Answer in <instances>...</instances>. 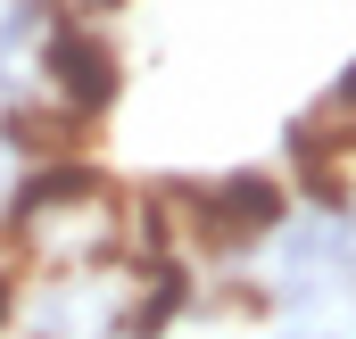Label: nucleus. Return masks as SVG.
I'll return each mask as SVG.
<instances>
[{
	"instance_id": "nucleus-1",
	"label": "nucleus",
	"mask_w": 356,
	"mask_h": 339,
	"mask_svg": "<svg viewBox=\"0 0 356 339\" xmlns=\"http://www.w3.org/2000/svg\"><path fill=\"white\" fill-rule=\"evenodd\" d=\"M42 75H50V91H58L75 116H99V108L116 99V58H108V42L83 33V25H50V42H42Z\"/></svg>"
},
{
	"instance_id": "nucleus-2",
	"label": "nucleus",
	"mask_w": 356,
	"mask_h": 339,
	"mask_svg": "<svg viewBox=\"0 0 356 339\" xmlns=\"http://www.w3.org/2000/svg\"><path fill=\"white\" fill-rule=\"evenodd\" d=\"M207 199V232H282L290 224V190L273 174H224Z\"/></svg>"
},
{
	"instance_id": "nucleus-3",
	"label": "nucleus",
	"mask_w": 356,
	"mask_h": 339,
	"mask_svg": "<svg viewBox=\"0 0 356 339\" xmlns=\"http://www.w3.org/2000/svg\"><path fill=\"white\" fill-rule=\"evenodd\" d=\"M8 281H17V273H0V315H8Z\"/></svg>"
},
{
	"instance_id": "nucleus-4",
	"label": "nucleus",
	"mask_w": 356,
	"mask_h": 339,
	"mask_svg": "<svg viewBox=\"0 0 356 339\" xmlns=\"http://www.w3.org/2000/svg\"><path fill=\"white\" fill-rule=\"evenodd\" d=\"M282 339H323V331H282Z\"/></svg>"
}]
</instances>
